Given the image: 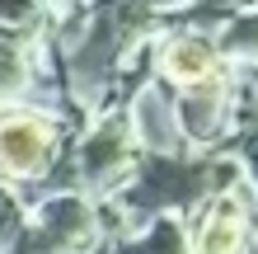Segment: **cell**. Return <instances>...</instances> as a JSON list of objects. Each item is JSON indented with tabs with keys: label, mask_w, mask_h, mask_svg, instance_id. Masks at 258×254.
Segmentation results:
<instances>
[{
	"label": "cell",
	"mask_w": 258,
	"mask_h": 254,
	"mask_svg": "<svg viewBox=\"0 0 258 254\" xmlns=\"http://www.w3.org/2000/svg\"><path fill=\"white\" fill-rule=\"evenodd\" d=\"M33 5H38V14H42L47 24H56V19H66V14H75L85 0H33Z\"/></svg>",
	"instance_id": "12"
},
{
	"label": "cell",
	"mask_w": 258,
	"mask_h": 254,
	"mask_svg": "<svg viewBox=\"0 0 258 254\" xmlns=\"http://www.w3.org/2000/svg\"><path fill=\"white\" fill-rule=\"evenodd\" d=\"M47 28H0V109L28 104Z\"/></svg>",
	"instance_id": "8"
},
{
	"label": "cell",
	"mask_w": 258,
	"mask_h": 254,
	"mask_svg": "<svg viewBox=\"0 0 258 254\" xmlns=\"http://www.w3.org/2000/svg\"><path fill=\"white\" fill-rule=\"evenodd\" d=\"M225 151H235L239 170H244V179H249V188L258 193V137H235Z\"/></svg>",
	"instance_id": "11"
},
{
	"label": "cell",
	"mask_w": 258,
	"mask_h": 254,
	"mask_svg": "<svg viewBox=\"0 0 258 254\" xmlns=\"http://www.w3.org/2000/svg\"><path fill=\"white\" fill-rule=\"evenodd\" d=\"M230 94H235V71L225 66L211 80L174 94V113H178V132H183V146L197 156L225 151L230 146Z\"/></svg>",
	"instance_id": "5"
},
{
	"label": "cell",
	"mask_w": 258,
	"mask_h": 254,
	"mask_svg": "<svg viewBox=\"0 0 258 254\" xmlns=\"http://www.w3.org/2000/svg\"><path fill=\"white\" fill-rule=\"evenodd\" d=\"M75 132H80L75 123H66L47 109H33V104L0 109V184L33 188L56 165V156L66 151V141Z\"/></svg>",
	"instance_id": "3"
},
{
	"label": "cell",
	"mask_w": 258,
	"mask_h": 254,
	"mask_svg": "<svg viewBox=\"0 0 258 254\" xmlns=\"http://www.w3.org/2000/svg\"><path fill=\"white\" fill-rule=\"evenodd\" d=\"M127 123H132V141L141 156H183V132H178V113H174V89L150 80L127 99Z\"/></svg>",
	"instance_id": "7"
},
{
	"label": "cell",
	"mask_w": 258,
	"mask_h": 254,
	"mask_svg": "<svg viewBox=\"0 0 258 254\" xmlns=\"http://www.w3.org/2000/svg\"><path fill=\"white\" fill-rule=\"evenodd\" d=\"M244 71H249V76H253V85H258V66H244Z\"/></svg>",
	"instance_id": "13"
},
{
	"label": "cell",
	"mask_w": 258,
	"mask_h": 254,
	"mask_svg": "<svg viewBox=\"0 0 258 254\" xmlns=\"http://www.w3.org/2000/svg\"><path fill=\"white\" fill-rule=\"evenodd\" d=\"M24 226H28V202L19 198V188L0 184V249H10Z\"/></svg>",
	"instance_id": "10"
},
{
	"label": "cell",
	"mask_w": 258,
	"mask_h": 254,
	"mask_svg": "<svg viewBox=\"0 0 258 254\" xmlns=\"http://www.w3.org/2000/svg\"><path fill=\"white\" fill-rule=\"evenodd\" d=\"M155 33L160 14L150 0H85L47 28V71L80 123L108 109L127 62Z\"/></svg>",
	"instance_id": "1"
},
{
	"label": "cell",
	"mask_w": 258,
	"mask_h": 254,
	"mask_svg": "<svg viewBox=\"0 0 258 254\" xmlns=\"http://www.w3.org/2000/svg\"><path fill=\"white\" fill-rule=\"evenodd\" d=\"M150 62H155V80L169 85L174 94L211 80L216 71H225L221 52H216V38L207 33H183V28H160L150 38Z\"/></svg>",
	"instance_id": "6"
},
{
	"label": "cell",
	"mask_w": 258,
	"mask_h": 254,
	"mask_svg": "<svg viewBox=\"0 0 258 254\" xmlns=\"http://www.w3.org/2000/svg\"><path fill=\"white\" fill-rule=\"evenodd\" d=\"M216 52H221V62L258 66V5L244 10V14H235V19L216 33Z\"/></svg>",
	"instance_id": "9"
},
{
	"label": "cell",
	"mask_w": 258,
	"mask_h": 254,
	"mask_svg": "<svg viewBox=\"0 0 258 254\" xmlns=\"http://www.w3.org/2000/svg\"><path fill=\"white\" fill-rule=\"evenodd\" d=\"M244 170H239L235 151H211V156H141L122 193H113L108 202H99L103 217V240H127V235L146 231L155 217H192L202 202L216 193L235 188Z\"/></svg>",
	"instance_id": "2"
},
{
	"label": "cell",
	"mask_w": 258,
	"mask_h": 254,
	"mask_svg": "<svg viewBox=\"0 0 258 254\" xmlns=\"http://www.w3.org/2000/svg\"><path fill=\"white\" fill-rule=\"evenodd\" d=\"M99 245H103L99 202L80 198V193H56V198L28 207V226L0 254H94Z\"/></svg>",
	"instance_id": "4"
}]
</instances>
